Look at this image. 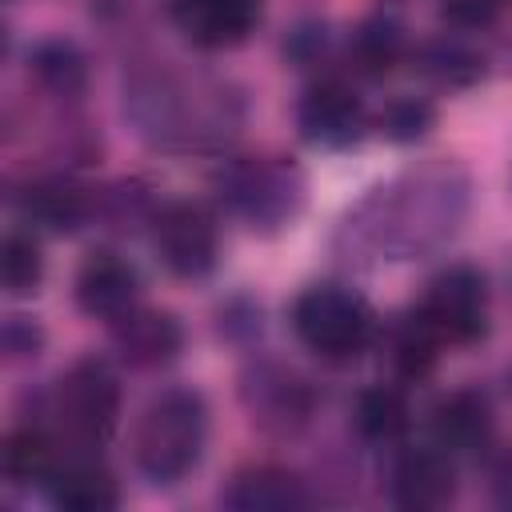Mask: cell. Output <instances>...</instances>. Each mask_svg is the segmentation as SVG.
<instances>
[{
  "label": "cell",
  "instance_id": "cell-1",
  "mask_svg": "<svg viewBox=\"0 0 512 512\" xmlns=\"http://www.w3.org/2000/svg\"><path fill=\"white\" fill-rule=\"evenodd\" d=\"M468 212L464 168L436 160L372 188L344 220L340 244L356 260H408L448 244Z\"/></svg>",
  "mask_w": 512,
  "mask_h": 512
},
{
  "label": "cell",
  "instance_id": "cell-2",
  "mask_svg": "<svg viewBox=\"0 0 512 512\" xmlns=\"http://www.w3.org/2000/svg\"><path fill=\"white\" fill-rule=\"evenodd\" d=\"M128 112L140 124V132L164 148L212 144L224 140L236 124L232 96L220 84H196L164 68L132 80Z\"/></svg>",
  "mask_w": 512,
  "mask_h": 512
},
{
  "label": "cell",
  "instance_id": "cell-3",
  "mask_svg": "<svg viewBox=\"0 0 512 512\" xmlns=\"http://www.w3.org/2000/svg\"><path fill=\"white\" fill-rule=\"evenodd\" d=\"M204 436H208L204 396L192 388H168L140 412L132 436L136 468L156 484H176L196 468L204 452Z\"/></svg>",
  "mask_w": 512,
  "mask_h": 512
},
{
  "label": "cell",
  "instance_id": "cell-4",
  "mask_svg": "<svg viewBox=\"0 0 512 512\" xmlns=\"http://www.w3.org/2000/svg\"><path fill=\"white\" fill-rule=\"evenodd\" d=\"M216 192L240 220H248L260 232H272L300 212L304 176L296 164L280 156H244V160H228L216 172Z\"/></svg>",
  "mask_w": 512,
  "mask_h": 512
},
{
  "label": "cell",
  "instance_id": "cell-5",
  "mask_svg": "<svg viewBox=\"0 0 512 512\" xmlns=\"http://www.w3.org/2000/svg\"><path fill=\"white\" fill-rule=\"evenodd\" d=\"M292 328L304 348H312L324 360H348L368 344L372 316L368 304L336 284L304 288L292 304Z\"/></svg>",
  "mask_w": 512,
  "mask_h": 512
},
{
  "label": "cell",
  "instance_id": "cell-6",
  "mask_svg": "<svg viewBox=\"0 0 512 512\" xmlns=\"http://www.w3.org/2000/svg\"><path fill=\"white\" fill-rule=\"evenodd\" d=\"M56 416L80 444H100L120 416V380L108 360L84 356L56 384Z\"/></svg>",
  "mask_w": 512,
  "mask_h": 512
},
{
  "label": "cell",
  "instance_id": "cell-7",
  "mask_svg": "<svg viewBox=\"0 0 512 512\" xmlns=\"http://www.w3.org/2000/svg\"><path fill=\"white\" fill-rule=\"evenodd\" d=\"M416 316L440 336V344H472L488 328V288L484 276L468 264L444 268L428 292Z\"/></svg>",
  "mask_w": 512,
  "mask_h": 512
},
{
  "label": "cell",
  "instance_id": "cell-8",
  "mask_svg": "<svg viewBox=\"0 0 512 512\" xmlns=\"http://www.w3.org/2000/svg\"><path fill=\"white\" fill-rule=\"evenodd\" d=\"M152 248L160 264L184 280L208 276L220 256V232L204 204L176 200L152 216Z\"/></svg>",
  "mask_w": 512,
  "mask_h": 512
},
{
  "label": "cell",
  "instance_id": "cell-9",
  "mask_svg": "<svg viewBox=\"0 0 512 512\" xmlns=\"http://www.w3.org/2000/svg\"><path fill=\"white\" fill-rule=\"evenodd\" d=\"M240 400H244L252 424H260L272 436H292L312 416V392H308V384L292 368L272 364V360H260V364H252L244 372Z\"/></svg>",
  "mask_w": 512,
  "mask_h": 512
},
{
  "label": "cell",
  "instance_id": "cell-10",
  "mask_svg": "<svg viewBox=\"0 0 512 512\" xmlns=\"http://www.w3.org/2000/svg\"><path fill=\"white\" fill-rule=\"evenodd\" d=\"M452 496H456L452 452H444L440 444H416V448L400 452V460L392 468V500L400 508L432 512V508L452 504Z\"/></svg>",
  "mask_w": 512,
  "mask_h": 512
},
{
  "label": "cell",
  "instance_id": "cell-11",
  "mask_svg": "<svg viewBox=\"0 0 512 512\" xmlns=\"http://www.w3.org/2000/svg\"><path fill=\"white\" fill-rule=\"evenodd\" d=\"M296 120H300L304 140L320 144V148H348L364 136V104L352 88H344L336 80L308 88L296 108Z\"/></svg>",
  "mask_w": 512,
  "mask_h": 512
},
{
  "label": "cell",
  "instance_id": "cell-12",
  "mask_svg": "<svg viewBox=\"0 0 512 512\" xmlns=\"http://www.w3.org/2000/svg\"><path fill=\"white\" fill-rule=\"evenodd\" d=\"M260 20V0H172V24L196 48H236Z\"/></svg>",
  "mask_w": 512,
  "mask_h": 512
},
{
  "label": "cell",
  "instance_id": "cell-13",
  "mask_svg": "<svg viewBox=\"0 0 512 512\" xmlns=\"http://www.w3.org/2000/svg\"><path fill=\"white\" fill-rule=\"evenodd\" d=\"M140 280L128 260L116 252H92L76 272V304L96 320H120L136 308Z\"/></svg>",
  "mask_w": 512,
  "mask_h": 512
},
{
  "label": "cell",
  "instance_id": "cell-14",
  "mask_svg": "<svg viewBox=\"0 0 512 512\" xmlns=\"http://www.w3.org/2000/svg\"><path fill=\"white\" fill-rule=\"evenodd\" d=\"M112 340H116V352H120L124 364L148 372V368H164V364L176 360V352L184 344V332H180L176 316L136 304L120 320H112Z\"/></svg>",
  "mask_w": 512,
  "mask_h": 512
},
{
  "label": "cell",
  "instance_id": "cell-15",
  "mask_svg": "<svg viewBox=\"0 0 512 512\" xmlns=\"http://www.w3.org/2000/svg\"><path fill=\"white\" fill-rule=\"evenodd\" d=\"M44 488L60 508H76V512H108L120 504V488L112 472L92 456H68L64 464L56 460Z\"/></svg>",
  "mask_w": 512,
  "mask_h": 512
},
{
  "label": "cell",
  "instance_id": "cell-16",
  "mask_svg": "<svg viewBox=\"0 0 512 512\" xmlns=\"http://www.w3.org/2000/svg\"><path fill=\"white\" fill-rule=\"evenodd\" d=\"M224 504L236 512H288V508H304L308 492L296 472L276 464H256L232 476V484L224 488Z\"/></svg>",
  "mask_w": 512,
  "mask_h": 512
},
{
  "label": "cell",
  "instance_id": "cell-17",
  "mask_svg": "<svg viewBox=\"0 0 512 512\" xmlns=\"http://www.w3.org/2000/svg\"><path fill=\"white\" fill-rule=\"evenodd\" d=\"M432 432L444 452H480L492 440V408L480 392H452L436 404Z\"/></svg>",
  "mask_w": 512,
  "mask_h": 512
},
{
  "label": "cell",
  "instance_id": "cell-18",
  "mask_svg": "<svg viewBox=\"0 0 512 512\" xmlns=\"http://www.w3.org/2000/svg\"><path fill=\"white\" fill-rule=\"evenodd\" d=\"M32 76L44 92L60 100H76L88 88V60L72 40H44L32 48Z\"/></svg>",
  "mask_w": 512,
  "mask_h": 512
},
{
  "label": "cell",
  "instance_id": "cell-19",
  "mask_svg": "<svg viewBox=\"0 0 512 512\" xmlns=\"http://www.w3.org/2000/svg\"><path fill=\"white\" fill-rule=\"evenodd\" d=\"M20 212H24L32 224H44V228H52V232H72V228L84 224L88 200H84V192H76V188L64 184V180H36V184L24 188Z\"/></svg>",
  "mask_w": 512,
  "mask_h": 512
},
{
  "label": "cell",
  "instance_id": "cell-20",
  "mask_svg": "<svg viewBox=\"0 0 512 512\" xmlns=\"http://www.w3.org/2000/svg\"><path fill=\"white\" fill-rule=\"evenodd\" d=\"M416 68L440 88H468L484 76V56L456 36H436L416 52Z\"/></svg>",
  "mask_w": 512,
  "mask_h": 512
},
{
  "label": "cell",
  "instance_id": "cell-21",
  "mask_svg": "<svg viewBox=\"0 0 512 512\" xmlns=\"http://www.w3.org/2000/svg\"><path fill=\"white\" fill-rule=\"evenodd\" d=\"M348 56L364 76H384L400 56H404V32L396 20L388 16H368L352 40H348Z\"/></svg>",
  "mask_w": 512,
  "mask_h": 512
},
{
  "label": "cell",
  "instance_id": "cell-22",
  "mask_svg": "<svg viewBox=\"0 0 512 512\" xmlns=\"http://www.w3.org/2000/svg\"><path fill=\"white\" fill-rule=\"evenodd\" d=\"M356 428L368 436V440H400L404 428H408V400L400 388L392 384H376V388H364L356 396Z\"/></svg>",
  "mask_w": 512,
  "mask_h": 512
},
{
  "label": "cell",
  "instance_id": "cell-23",
  "mask_svg": "<svg viewBox=\"0 0 512 512\" xmlns=\"http://www.w3.org/2000/svg\"><path fill=\"white\" fill-rule=\"evenodd\" d=\"M4 476L16 480V484H44L56 468V452H52V440L40 432V428H16L8 432L4 440Z\"/></svg>",
  "mask_w": 512,
  "mask_h": 512
},
{
  "label": "cell",
  "instance_id": "cell-24",
  "mask_svg": "<svg viewBox=\"0 0 512 512\" xmlns=\"http://www.w3.org/2000/svg\"><path fill=\"white\" fill-rule=\"evenodd\" d=\"M0 280L8 296H32L44 280V256L36 236L28 232H8L0 244Z\"/></svg>",
  "mask_w": 512,
  "mask_h": 512
},
{
  "label": "cell",
  "instance_id": "cell-25",
  "mask_svg": "<svg viewBox=\"0 0 512 512\" xmlns=\"http://www.w3.org/2000/svg\"><path fill=\"white\" fill-rule=\"evenodd\" d=\"M436 348H440V336H436L420 316H408V320L392 332V348H388V352H392V364H396L400 376L420 380V376L432 372Z\"/></svg>",
  "mask_w": 512,
  "mask_h": 512
},
{
  "label": "cell",
  "instance_id": "cell-26",
  "mask_svg": "<svg viewBox=\"0 0 512 512\" xmlns=\"http://www.w3.org/2000/svg\"><path fill=\"white\" fill-rule=\"evenodd\" d=\"M432 120H436V112H432L428 100L400 96V100H392V104L384 108V116H380V132H384L388 140L408 144V140H420V136L432 128Z\"/></svg>",
  "mask_w": 512,
  "mask_h": 512
},
{
  "label": "cell",
  "instance_id": "cell-27",
  "mask_svg": "<svg viewBox=\"0 0 512 512\" xmlns=\"http://www.w3.org/2000/svg\"><path fill=\"white\" fill-rule=\"evenodd\" d=\"M440 16H444L452 28L476 32V28L496 24V16H500V0H444V4H440Z\"/></svg>",
  "mask_w": 512,
  "mask_h": 512
},
{
  "label": "cell",
  "instance_id": "cell-28",
  "mask_svg": "<svg viewBox=\"0 0 512 512\" xmlns=\"http://www.w3.org/2000/svg\"><path fill=\"white\" fill-rule=\"evenodd\" d=\"M0 344H4L8 360H32L44 348V332L32 320H24V316H8L4 332H0Z\"/></svg>",
  "mask_w": 512,
  "mask_h": 512
},
{
  "label": "cell",
  "instance_id": "cell-29",
  "mask_svg": "<svg viewBox=\"0 0 512 512\" xmlns=\"http://www.w3.org/2000/svg\"><path fill=\"white\" fill-rule=\"evenodd\" d=\"M492 500L512 512V452H500L492 460Z\"/></svg>",
  "mask_w": 512,
  "mask_h": 512
}]
</instances>
